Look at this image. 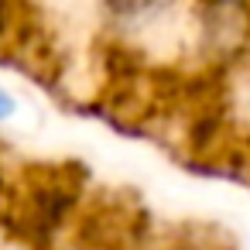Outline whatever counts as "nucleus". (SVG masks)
Segmentation results:
<instances>
[{"label":"nucleus","mask_w":250,"mask_h":250,"mask_svg":"<svg viewBox=\"0 0 250 250\" xmlns=\"http://www.w3.org/2000/svg\"><path fill=\"white\" fill-rule=\"evenodd\" d=\"M103 7L110 14L113 24H124V28H147L151 21H158L171 0H103Z\"/></svg>","instance_id":"f257e3e1"},{"label":"nucleus","mask_w":250,"mask_h":250,"mask_svg":"<svg viewBox=\"0 0 250 250\" xmlns=\"http://www.w3.org/2000/svg\"><path fill=\"white\" fill-rule=\"evenodd\" d=\"M14 110H18V103H14V96L0 86V120H7V117H14Z\"/></svg>","instance_id":"f03ea898"}]
</instances>
